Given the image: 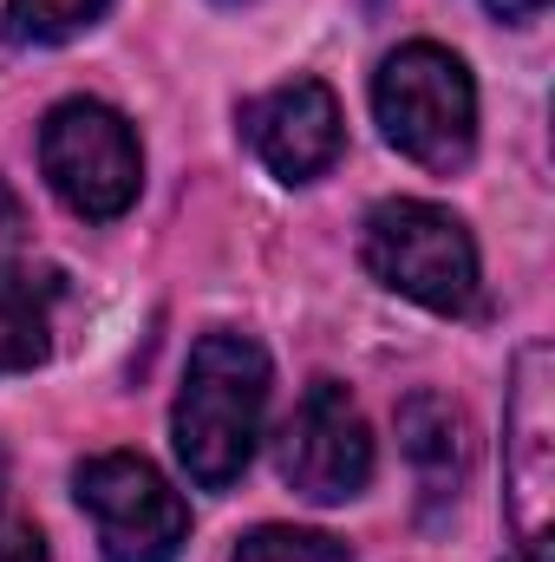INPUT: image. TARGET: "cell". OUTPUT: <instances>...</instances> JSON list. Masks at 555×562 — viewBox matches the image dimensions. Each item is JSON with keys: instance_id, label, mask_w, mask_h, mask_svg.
Segmentation results:
<instances>
[{"instance_id": "6da1fadb", "label": "cell", "mask_w": 555, "mask_h": 562, "mask_svg": "<svg viewBox=\"0 0 555 562\" xmlns=\"http://www.w3.org/2000/svg\"><path fill=\"white\" fill-rule=\"evenodd\" d=\"M269 386H275V367L256 334L216 327L190 347L170 438H177V464L190 471L196 491H229L249 471V458L262 445V419H269Z\"/></svg>"}, {"instance_id": "7a4b0ae2", "label": "cell", "mask_w": 555, "mask_h": 562, "mask_svg": "<svg viewBox=\"0 0 555 562\" xmlns=\"http://www.w3.org/2000/svg\"><path fill=\"white\" fill-rule=\"evenodd\" d=\"M373 119L399 157H412L418 170L451 177L471 164L477 150V86L471 66L451 46L412 40L399 53H386V66L373 72Z\"/></svg>"}, {"instance_id": "3957f363", "label": "cell", "mask_w": 555, "mask_h": 562, "mask_svg": "<svg viewBox=\"0 0 555 562\" xmlns=\"http://www.w3.org/2000/svg\"><path fill=\"white\" fill-rule=\"evenodd\" d=\"M360 262L380 288L412 301L424 314H471L477 307V243L471 229L418 196H386L373 203L360 229Z\"/></svg>"}, {"instance_id": "277c9868", "label": "cell", "mask_w": 555, "mask_h": 562, "mask_svg": "<svg viewBox=\"0 0 555 562\" xmlns=\"http://www.w3.org/2000/svg\"><path fill=\"white\" fill-rule=\"evenodd\" d=\"M39 170L86 223H118L144 190V144L105 99H59L39 125Z\"/></svg>"}, {"instance_id": "5b68a950", "label": "cell", "mask_w": 555, "mask_h": 562, "mask_svg": "<svg viewBox=\"0 0 555 562\" xmlns=\"http://www.w3.org/2000/svg\"><path fill=\"white\" fill-rule=\"evenodd\" d=\"M72 497L99 530L105 562H177L190 543V504L138 451H99L72 471Z\"/></svg>"}, {"instance_id": "8992f818", "label": "cell", "mask_w": 555, "mask_h": 562, "mask_svg": "<svg viewBox=\"0 0 555 562\" xmlns=\"http://www.w3.org/2000/svg\"><path fill=\"white\" fill-rule=\"evenodd\" d=\"M503 484H510V524L523 557H550L555 517V353L530 340L510 373L503 406Z\"/></svg>"}, {"instance_id": "52a82bcc", "label": "cell", "mask_w": 555, "mask_h": 562, "mask_svg": "<svg viewBox=\"0 0 555 562\" xmlns=\"http://www.w3.org/2000/svg\"><path fill=\"white\" fill-rule=\"evenodd\" d=\"M281 477L307 504H347L373 484V431L340 380H314L281 425Z\"/></svg>"}, {"instance_id": "ba28073f", "label": "cell", "mask_w": 555, "mask_h": 562, "mask_svg": "<svg viewBox=\"0 0 555 562\" xmlns=\"http://www.w3.org/2000/svg\"><path fill=\"white\" fill-rule=\"evenodd\" d=\"M242 138L256 144V157L275 170L281 183H314L340 164L347 150V119L333 86L320 79H287L275 92L242 105Z\"/></svg>"}, {"instance_id": "9c48e42d", "label": "cell", "mask_w": 555, "mask_h": 562, "mask_svg": "<svg viewBox=\"0 0 555 562\" xmlns=\"http://www.w3.org/2000/svg\"><path fill=\"white\" fill-rule=\"evenodd\" d=\"M399 445H406V464L418 477V517L438 524L444 510H457V497L471 484V464H477L471 413L444 393H412L399 406Z\"/></svg>"}, {"instance_id": "30bf717a", "label": "cell", "mask_w": 555, "mask_h": 562, "mask_svg": "<svg viewBox=\"0 0 555 562\" xmlns=\"http://www.w3.org/2000/svg\"><path fill=\"white\" fill-rule=\"evenodd\" d=\"M53 301L59 276L33 269V262H0V380L7 373H33L53 353Z\"/></svg>"}, {"instance_id": "8fae6325", "label": "cell", "mask_w": 555, "mask_h": 562, "mask_svg": "<svg viewBox=\"0 0 555 562\" xmlns=\"http://www.w3.org/2000/svg\"><path fill=\"white\" fill-rule=\"evenodd\" d=\"M112 13V0H7V40L13 46H66L92 33Z\"/></svg>"}, {"instance_id": "7c38bea8", "label": "cell", "mask_w": 555, "mask_h": 562, "mask_svg": "<svg viewBox=\"0 0 555 562\" xmlns=\"http://www.w3.org/2000/svg\"><path fill=\"white\" fill-rule=\"evenodd\" d=\"M229 562H353V550L327 530H294V524H262L236 543Z\"/></svg>"}, {"instance_id": "4fadbf2b", "label": "cell", "mask_w": 555, "mask_h": 562, "mask_svg": "<svg viewBox=\"0 0 555 562\" xmlns=\"http://www.w3.org/2000/svg\"><path fill=\"white\" fill-rule=\"evenodd\" d=\"M0 562H53V550H46V537H39L33 517L0 510Z\"/></svg>"}, {"instance_id": "5bb4252c", "label": "cell", "mask_w": 555, "mask_h": 562, "mask_svg": "<svg viewBox=\"0 0 555 562\" xmlns=\"http://www.w3.org/2000/svg\"><path fill=\"white\" fill-rule=\"evenodd\" d=\"M20 243H26V210H20V196L0 183V262H13Z\"/></svg>"}, {"instance_id": "9a60e30c", "label": "cell", "mask_w": 555, "mask_h": 562, "mask_svg": "<svg viewBox=\"0 0 555 562\" xmlns=\"http://www.w3.org/2000/svg\"><path fill=\"white\" fill-rule=\"evenodd\" d=\"M484 7H490L497 20H536V13H543L550 0H484Z\"/></svg>"}, {"instance_id": "2e32d148", "label": "cell", "mask_w": 555, "mask_h": 562, "mask_svg": "<svg viewBox=\"0 0 555 562\" xmlns=\"http://www.w3.org/2000/svg\"><path fill=\"white\" fill-rule=\"evenodd\" d=\"M517 562H550V557H523V550H517Z\"/></svg>"}]
</instances>
